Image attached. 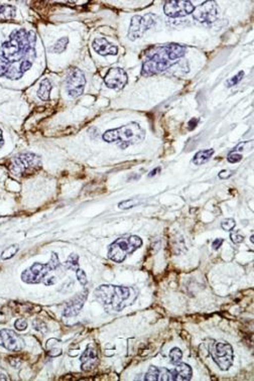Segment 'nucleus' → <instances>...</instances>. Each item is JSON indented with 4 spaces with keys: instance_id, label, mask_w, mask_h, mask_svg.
<instances>
[{
    "instance_id": "nucleus-1",
    "label": "nucleus",
    "mask_w": 254,
    "mask_h": 381,
    "mask_svg": "<svg viewBox=\"0 0 254 381\" xmlns=\"http://www.w3.org/2000/svg\"><path fill=\"white\" fill-rule=\"evenodd\" d=\"M186 53V47L179 44H169L152 48L148 53L141 68V75L152 76L164 72L175 65Z\"/></svg>"
},
{
    "instance_id": "nucleus-2",
    "label": "nucleus",
    "mask_w": 254,
    "mask_h": 381,
    "mask_svg": "<svg viewBox=\"0 0 254 381\" xmlns=\"http://www.w3.org/2000/svg\"><path fill=\"white\" fill-rule=\"evenodd\" d=\"M36 42L34 32H27L24 29L15 30L9 36V40L1 46L2 57L9 64L21 60L33 62L36 58Z\"/></svg>"
},
{
    "instance_id": "nucleus-3",
    "label": "nucleus",
    "mask_w": 254,
    "mask_h": 381,
    "mask_svg": "<svg viewBox=\"0 0 254 381\" xmlns=\"http://www.w3.org/2000/svg\"><path fill=\"white\" fill-rule=\"evenodd\" d=\"M95 296L105 307L116 313L121 312L125 307L132 305L136 299V291L132 287L103 285L95 290Z\"/></svg>"
},
{
    "instance_id": "nucleus-4",
    "label": "nucleus",
    "mask_w": 254,
    "mask_h": 381,
    "mask_svg": "<svg viewBox=\"0 0 254 381\" xmlns=\"http://www.w3.org/2000/svg\"><path fill=\"white\" fill-rule=\"evenodd\" d=\"M102 139L108 143H115L121 149H125L131 145L143 143L146 139V130L136 122H130L115 129H109Z\"/></svg>"
},
{
    "instance_id": "nucleus-5",
    "label": "nucleus",
    "mask_w": 254,
    "mask_h": 381,
    "mask_svg": "<svg viewBox=\"0 0 254 381\" xmlns=\"http://www.w3.org/2000/svg\"><path fill=\"white\" fill-rule=\"evenodd\" d=\"M143 245V240L136 235L121 237L109 245L108 257L116 263H121L125 258L136 251Z\"/></svg>"
},
{
    "instance_id": "nucleus-6",
    "label": "nucleus",
    "mask_w": 254,
    "mask_h": 381,
    "mask_svg": "<svg viewBox=\"0 0 254 381\" xmlns=\"http://www.w3.org/2000/svg\"><path fill=\"white\" fill-rule=\"evenodd\" d=\"M60 264L61 263L58 254L52 252L51 260L48 263L43 264L40 262H36L32 266L25 269L21 274V280L26 284H40L51 271L58 268Z\"/></svg>"
},
{
    "instance_id": "nucleus-7",
    "label": "nucleus",
    "mask_w": 254,
    "mask_h": 381,
    "mask_svg": "<svg viewBox=\"0 0 254 381\" xmlns=\"http://www.w3.org/2000/svg\"><path fill=\"white\" fill-rule=\"evenodd\" d=\"M42 168V160L39 155L32 152H25L13 157L10 163V171L17 175H27Z\"/></svg>"
},
{
    "instance_id": "nucleus-8",
    "label": "nucleus",
    "mask_w": 254,
    "mask_h": 381,
    "mask_svg": "<svg viewBox=\"0 0 254 381\" xmlns=\"http://www.w3.org/2000/svg\"><path fill=\"white\" fill-rule=\"evenodd\" d=\"M209 350L212 359L222 371L228 370L232 366L234 354L230 344L215 342L214 344L210 345Z\"/></svg>"
},
{
    "instance_id": "nucleus-9",
    "label": "nucleus",
    "mask_w": 254,
    "mask_h": 381,
    "mask_svg": "<svg viewBox=\"0 0 254 381\" xmlns=\"http://www.w3.org/2000/svg\"><path fill=\"white\" fill-rule=\"evenodd\" d=\"M156 15L152 13L143 16L134 15L130 21V26L127 34L128 39L134 42L140 38H143L144 35L156 23Z\"/></svg>"
},
{
    "instance_id": "nucleus-10",
    "label": "nucleus",
    "mask_w": 254,
    "mask_h": 381,
    "mask_svg": "<svg viewBox=\"0 0 254 381\" xmlns=\"http://www.w3.org/2000/svg\"><path fill=\"white\" fill-rule=\"evenodd\" d=\"M86 85V78L84 73L78 68H72L69 70L66 78V91L72 98L81 96Z\"/></svg>"
},
{
    "instance_id": "nucleus-11",
    "label": "nucleus",
    "mask_w": 254,
    "mask_h": 381,
    "mask_svg": "<svg viewBox=\"0 0 254 381\" xmlns=\"http://www.w3.org/2000/svg\"><path fill=\"white\" fill-rule=\"evenodd\" d=\"M193 17L201 23H213L217 20L219 15L218 5L213 0H208L204 3L195 7L193 11Z\"/></svg>"
},
{
    "instance_id": "nucleus-12",
    "label": "nucleus",
    "mask_w": 254,
    "mask_h": 381,
    "mask_svg": "<svg viewBox=\"0 0 254 381\" xmlns=\"http://www.w3.org/2000/svg\"><path fill=\"white\" fill-rule=\"evenodd\" d=\"M195 6L188 0H171L166 1L163 6V12L169 17H183L193 13Z\"/></svg>"
},
{
    "instance_id": "nucleus-13",
    "label": "nucleus",
    "mask_w": 254,
    "mask_h": 381,
    "mask_svg": "<svg viewBox=\"0 0 254 381\" xmlns=\"http://www.w3.org/2000/svg\"><path fill=\"white\" fill-rule=\"evenodd\" d=\"M128 77L121 68H111L104 77V83L110 89L121 90L127 84Z\"/></svg>"
},
{
    "instance_id": "nucleus-14",
    "label": "nucleus",
    "mask_w": 254,
    "mask_h": 381,
    "mask_svg": "<svg viewBox=\"0 0 254 381\" xmlns=\"http://www.w3.org/2000/svg\"><path fill=\"white\" fill-rule=\"evenodd\" d=\"M0 346L11 352H19L24 348V340L14 331L3 329L0 331Z\"/></svg>"
},
{
    "instance_id": "nucleus-15",
    "label": "nucleus",
    "mask_w": 254,
    "mask_h": 381,
    "mask_svg": "<svg viewBox=\"0 0 254 381\" xmlns=\"http://www.w3.org/2000/svg\"><path fill=\"white\" fill-rule=\"evenodd\" d=\"M87 294H88V290L85 289L83 292L77 294L74 298L71 299L70 302H68V304L66 305V307L64 309V316L65 317L77 316L80 313V311L82 310L85 301H86Z\"/></svg>"
},
{
    "instance_id": "nucleus-16",
    "label": "nucleus",
    "mask_w": 254,
    "mask_h": 381,
    "mask_svg": "<svg viewBox=\"0 0 254 381\" xmlns=\"http://www.w3.org/2000/svg\"><path fill=\"white\" fill-rule=\"evenodd\" d=\"M98 363V354L94 346H87L86 350L81 355V368L84 371L94 369Z\"/></svg>"
},
{
    "instance_id": "nucleus-17",
    "label": "nucleus",
    "mask_w": 254,
    "mask_h": 381,
    "mask_svg": "<svg viewBox=\"0 0 254 381\" xmlns=\"http://www.w3.org/2000/svg\"><path fill=\"white\" fill-rule=\"evenodd\" d=\"M92 47L100 56H115L118 52V48L104 38L95 39L92 43Z\"/></svg>"
},
{
    "instance_id": "nucleus-18",
    "label": "nucleus",
    "mask_w": 254,
    "mask_h": 381,
    "mask_svg": "<svg viewBox=\"0 0 254 381\" xmlns=\"http://www.w3.org/2000/svg\"><path fill=\"white\" fill-rule=\"evenodd\" d=\"M172 381H189L192 378L193 370L190 365L186 363L176 364L175 369L171 370Z\"/></svg>"
},
{
    "instance_id": "nucleus-19",
    "label": "nucleus",
    "mask_w": 254,
    "mask_h": 381,
    "mask_svg": "<svg viewBox=\"0 0 254 381\" xmlns=\"http://www.w3.org/2000/svg\"><path fill=\"white\" fill-rule=\"evenodd\" d=\"M214 149H205V150H200L198 151L194 157H193V163L196 166H202L204 165V163L208 162L210 160V158L213 156L214 154Z\"/></svg>"
},
{
    "instance_id": "nucleus-20",
    "label": "nucleus",
    "mask_w": 254,
    "mask_h": 381,
    "mask_svg": "<svg viewBox=\"0 0 254 381\" xmlns=\"http://www.w3.org/2000/svg\"><path fill=\"white\" fill-rule=\"evenodd\" d=\"M51 88H52V86H51V81L49 79H44L41 82L40 88L38 90V97L43 101H49Z\"/></svg>"
},
{
    "instance_id": "nucleus-21",
    "label": "nucleus",
    "mask_w": 254,
    "mask_h": 381,
    "mask_svg": "<svg viewBox=\"0 0 254 381\" xmlns=\"http://www.w3.org/2000/svg\"><path fill=\"white\" fill-rule=\"evenodd\" d=\"M16 8L13 5L0 4V19H10L15 17Z\"/></svg>"
},
{
    "instance_id": "nucleus-22",
    "label": "nucleus",
    "mask_w": 254,
    "mask_h": 381,
    "mask_svg": "<svg viewBox=\"0 0 254 381\" xmlns=\"http://www.w3.org/2000/svg\"><path fill=\"white\" fill-rule=\"evenodd\" d=\"M68 43H69L68 38H65V37L61 38L59 41H56V43L54 45L51 46V48H50V51L54 52V53H62L66 49Z\"/></svg>"
},
{
    "instance_id": "nucleus-23",
    "label": "nucleus",
    "mask_w": 254,
    "mask_h": 381,
    "mask_svg": "<svg viewBox=\"0 0 254 381\" xmlns=\"http://www.w3.org/2000/svg\"><path fill=\"white\" fill-rule=\"evenodd\" d=\"M169 358H171V362L173 364H178L181 362L182 358H183V353L181 351V349L179 348H173L171 350V352H169Z\"/></svg>"
},
{
    "instance_id": "nucleus-24",
    "label": "nucleus",
    "mask_w": 254,
    "mask_h": 381,
    "mask_svg": "<svg viewBox=\"0 0 254 381\" xmlns=\"http://www.w3.org/2000/svg\"><path fill=\"white\" fill-rule=\"evenodd\" d=\"M79 256L77 254H71L68 258V260L65 263V266L67 269L70 270H77L79 267Z\"/></svg>"
},
{
    "instance_id": "nucleus-25",
    "label": "nucleus",
    "mask_w": 254,
    "mask_h": 381,
    "mask_svg": "<svg viewBox=\"0 0 254 381\" xmlns=\"http://www.w3.org/2000/svg\"><path fill=\"white\" fill-rule=\"evenodd\" d=\"M158 370L159 368L156 366H151L149 371L145 376V380L147 381H158Z\"/></svg>"
},
{
    "instance_id": "nucleus-26",
    "label": "nucleus",
    "mask_w": 254,
    "mask_h": 381,
    "mask_svg": "<svg viewBox=\"0 0 254 381\" xmlns=\"http://www.w3.org/2000/svg\"><path fill=\"white\" fill-rule=\"evenodd\" d=\"M22 76H23V73L19 70V67L18 68L11 67L9 69V71L7 72V74L5 75V77L7 79H10V80H17V79L21 78Z\"/></svg>"
},
{
    "instance_id": "nucleus-27",
    "label": "nucleus",
    "mask_w": 254,
    "mask_h": 381,
    "mask_svg": "<svg viewBox=\"0 0 254 381\" xmlns=\"http://www.w3.org/2000/svg\"><path fill=\"white\" fill-rule=\"evenodd\" d=\"M18 251V246L17 245H12V246L6 248L3 252H2V255H1V258L2 259H9V258H12Z\"/></svg>"
},
{
    "instance_id": "nucleus-28",
    "label": "nucleus",
    "mask_w": 254,
    "mask_h": 381,
    "mask_svg": "<svg viewBox=\"0 0 254 381\" xmlns=\"http://www.w3.org/2000/svg\"><path fill=\"white\" fill-rule=\"evenodd\" d=\"M236 226V222L232 218H228V219H225L221 223V227L225 231H232Z\"/></svg>"
},
{
    "instance_id": "nucleus-29",
    "label": "nucleus",
    "mask_w": 254,
    "mask_h": 381,
    "mask_svg": "<svg viewBox=\"0 0 254 381\" xmlns=\"http://www.w3.org/2000/svg\"><path fill=\"white\" fill-rule=\"evenodd\" d=\"M243 77H244V72H243V71H240L237 75H235L233 78H231V79L227 82V86H228V88H231V87L237 85V84L239 83V82L243 79Z\"/></svg>"
},
{
    "instance_id": "nucleus-30",
    "label": "nucleus",
    "mask_w": 254,
    "mask_h": 381,
    "mask_svg": "<svg viewBox=\"0 0 254 381\" xmlns=\"http://www.w3.org/2000/svg\"><path fill=\"white\" fill-rule=\"evenodd\" d=\"M138 204V201L135 200V199H129V200H125V201H122L118 204V207L120 209H123V210H127V209H130V208H133L135 207L136 205Z\"/></svg>"
},
{
    "instance_id": "nucleus-31",
    "label": "nucleus",
    "mask_w": 254,
    "mask_h": 381,
    "mask_svg": "<svg viewBox=\"0 0 254 381\" xmlns=\"http://www.w3.org/2000/svg\"><path fill=\"white\" fill-rule=\"evenodd\" d=\"M76 275H77V279L78 281L80 282V284L82 286H86L88 284V280H87V276L86 274H85V271L83 269H80L78 268L76 270Z\"/></svg>"
},
{
    "instance_id": "nucleus-32",
    "label": "nucleus",
    "mask_w": 254,
    "mask_h": 381,
    "mask_svg": "<svg viewBox=\"0 0 254 381\" xmlns=\"http://www.w3.org/2000/svg\"><path fill=\"white\" fill-rule=\"evenodd\" d=\"M10 64L3 59H0V77L5 76L10 69Z\"/></svg>"
},
{
    "instance_id": "nucleus-33",
    "label": "nucleus",
    "mask_w": 254,
    "mask_h": 381,
    "mask_svg": "<svg viewBox=\"0 0 254 381\" xmlns=\"http://www.w3.org/2000/svg\"><path fill=\"white\" fill-rule=\"evenodd\" d=\"M242 158H243L242 154L237 153V152H233V151H231V152L228 154V156H227V160H228L229 162H231V163L239 162Z\"/></svg>"
},
{
    "instance_id": "nucleus-34",
    "label": "nucleus",
    "mask_w": 254,
    "mask_h": 381,
    "mask_svg": "<svg viewBox=\"0 0 254 381\" xmlns=\"http://www.w3.org/2000/svg\"><path fill=\"white\" fill-rule=\"evenodd\" d=\"M230 238L232 240V242L236 243V244H239V243H242L244 241V236L240 234L239 231H235L233 233L230 234Z\"/></svg>"
},
{
    "instance_id": "nucleus-35",
    "label": "nucleus",
    "mask_w": 254,
    "mask_h": 381,
    "mask_svg": "<svg viewBox=\"0 0 254 381\" xmlns=\"http://www.w3.org/2000/svg\"><path fill=\"white\" fill-rule=\"evenodd\" d=\"M14 327L18 331H23L27 328V322L24 319H19L14 323Z\"/></svg>"
},
{
    "instance_id": "nucleus-36",
    "label": "nucleus",
    "mask_w": 254,
    "mask_h": 381,
    "mask_svg": "<svg viewBox=\"0 0 254 381\" xmlns=\"http://www.w3.org/2000/svg\"><path fill=\"white\" fill-rule=\"evenodd\" d=\"M223 242H224V240H223V239H221V238L214 240V241H213V243H212V247H213V249H215V250L219 249V248L221 247V245H222V243H223Z\"/></svg>"
},
{
    "instance_id": "nucleus-37",
    "label": "nucleus",
    "mask_w": 254,
    "mask_h": 381,
    "mask_svg": "<svg viewBox=\"0 0 254 381\" xmlns=\"http://www.w3.org/2000/svg\"><path fill=\"white\" fill-rule=\"evenodd\" d=\"M198 122H199V119H198V118H193L192 120H190V122H189V129L190 130H193L196 126H197V124H198Z\"/></svg>"
},
{
    "instance_id": "nucleus-38",
    "label": "nucleus",
    "mask_w": 254,
    "mask_h": 381,
    "mask_svg": "<svg viewBox=\"0 0 254 381\" xmlns=\"http://www.w3.org/2000/svg\"><path fill=\"white\" fill-rule=\"evenodd\" d=\"M4 144V139H3V134H2V130L0 129V148H1Z\"/></svg>"
},
{
    "instance_id": "nucleus-39",
    "label": "nucleus",
    "mask_w": 254,
    "mask_h": 381,
    "mask_svg": "<svg viewBox=\"0 0 254 381\" xmlns=\"http://www.w3.org/2000/svg\"><path fill=\"white\" fill-rule=\"evenodd\" d=\"M157 172H160V168H156L155 170H153V171H152V172L150 173V175H149V177H150V178H152V177H153V176H155V174H156Z\"/></svg>"
},
{
    "instance_id": "nucleus-40",
    "label": "nucleus",
    "mask_w": 254,
    "mask_h": 381,
    "mask_svg": "<svg viewBox=\"0 0 254 381\" xmlns=\"http://www.w3.org/2000/svg\"><path fill=\"white\" fill-rule=\"evenodd\" d=\"M7 378L6 377H4V375H2V374H0V380H6Z\"/></svg>"
}]
</instances>
